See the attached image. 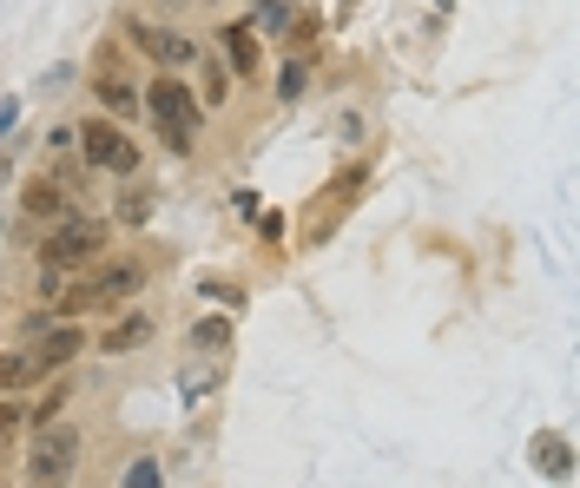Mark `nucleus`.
<instances>
[{
	"label": "nucleus",
	"mask_w": 580,
	"mask_h": 488,
	"mask_svg": "<svg viewBox=\"0 0 580 488\" xmlns=\"http://www.w3.org/2000/svg\"><path fill=\"white\" fill-rule=\"evenodd\" d=\"M113 244V224L106 218H87V211H66V218H53V231L40 237V297H53L73 271H87L100 252Z\"/></svg>",
	"instance_id": "1"
},
{
	"label": "nucleus",
	"mask_w": 580,
	"mask_h": 488,
	"mask_svg": "<svg viewBox=\"0 0 580 488\" xmlns=\"http://www.w3.org/2000/svg\"><path fill=\"white\" fill-rule=\"evenodd\" d=\"M139 291H145V265H139V258H119V265H100L93 278H73V284H60L47 304H53V317H87V310L132 304Z\"/></svg>",
	"instance_id": "2"
},
{
	"label": "nucleus",
	"mask_w": 580,
	"mask_h": 488,
	"mask_svg": "<svg viewBox=\"0 0 580 488\" xmlns=\"http://www.w3.org/2000/svg\"><path fill=\"white\" fill-rule=\"evenodd\" d=\"M145 113H152V126H158V139H165V152H179V158H192L198 152V100H192V87L165 66L152 87H145Z\"/></svg>",
	"instance_id": "3"
},
{
	"label": "nucleus",
	"mask_w": 580,
	"mask_h": 488,
	"mask_svg": "<svg viewBox=\"0 0 580 488\" xmlns=\"http://www.w3.org/2000/svg\"><path fill=\"white\" fill-rule=\"evenodd\" d=\"M73 145H79V158H87L93 172H113V179H132V172H139V145H132V139H126V126H113V119L79 126V132H73Z\"/></svg>",
	"instance_id": "4"
},
{
	"label": "nucleus",
	"mask_w": 580,
	"mask_h": 488,
	"mask_svg": "<svg viewBox=\"0 0 580 488\" xmlns=\"http://www.w3.org/2000/svg\"><path fill=\"white\" fill-rule=\"evenodd\" d=\"M73 462H79V429L73 423H40V436H34V449H27V481H66L73 475Z\"/></svg>",
	"instance_id": "5"
},
{
	"label": "nucleus",
	"mask_w": 580,
	"mask_h": 488,
	"mask_svg": "<svg viewBox=\"0 0 580 488\" xmlns=\"http://www.w3.org/2000/svg\"><path fill=\"white\" fill-rule=\"evenodd\" d=\"M79 350H87V331H79V317H60L53 331H40V337L27 344V383H34V376H53V370H66Z\"/></svg>",
	"instance_id": "6"
},
{
	"label": "nucleus",
	"mask_w": 580,
	"mask_h": 488,
	"mask_svg": "<svg viewBox=\"0 0 580 488\" xmlns=\"http://www.w3.org/2000/svg\"><path fill=\"white\" fill-rule=\"evenodd\" d=\"M126 34H132V47H139V53H152L158 66H192V60H198V40L172 34V27H152V21H132Z\"/></svg>",
	"instance_id": "7"
},
{
	"label": "nucleus",
	"mask_w": 580,
	"mask_h": 488,
	"mask_svg": "<svg viewBox=\"0 0 580 488\" xmlns=\"http://www.w3.org/2000/svg\"><path fill=\"white\" fill-rule=\"evenodd\" d=\"M528 462H534L547 481H567V475H573V442H567L560 429H534V442H528Z\"/></svg>",
	"instance_id": "8"
},
{
	"label": "nucleus",
	"mask_w": 580,
	"mask_h": 488,
	"mask_svg": "<svg viewBox=\"0 0 580 488\" xmlns=\"http://www.w3.org/2000/svg\"><path fill=\"white\" fill-rule=\"evenodd\" d=\"M145 344H152V317H139V310H132V317H119L113 331L100 337V350H106V357H132V350H145Z\"/></svg>",
	"instance_id": "9"
},
{
	"label": "nucleus",
	"mask_w": 580,
	"mask_h": 488,
	"mask_svg": "<svg viewBox=\"0 0 580 488\" xmlns=\"http://www.w3.org/2000/svg\"><path fill=\"white\" fill-rule=\"evenodd\" d=\"M218 40H224V66H231V73H258V60H265V53H258V27L237 21V27H224Z\"/></svg>",
	"instance_id": "10"
},
{
	"label": "nucleus",
	"mask_w": 580,
	"mask_h": 488,
	"mask_svg": "<svg viewBox=\"0 0 580 488\" xmlns=\"http://www.w3.org/2000/svg\"><path fill=\"white\" fill-rule=\"evenodd\" d=\"M21 205H27V211H34V218H47V224H53V218H66V211H73V192H66V185H60V179H34V185H27V198H21Z\"/></svg>",
	"instance_id": "11"
},
{
	"label": "nucleus",
	"mask_w": 580,
	"mask_h": 488,
	"mask_svg": "<svg viewBox=\"0 0 580 488\" xmlns=\"http://www.w3.org/2000/svg\"><path fill=\"white\" fill-rule=\"evenodd\" d=\"M93 100H100L113 119H132V113H139V93L126 87V79H119L113 66H100V79H93Z\"/></svg>",
	"instance_id": "12"
},
{
	"label": "nucleus",
	"mask_w": 580,
	"mask_h": 488,
	"mask_svg": "<svg viewBox=\"0 0 580 488\" xmlns=\"http://www.w3.org/2000/svg\"><path fill=\"white\" fill-rule=\"evenodd\" d=\"M231 344V317H198L192 323V350L198 357H211V350H224Z\"/></svg>",
	"instance_id": "13"
},
{
	"label": "nucleus",
	"mask_w": 580,
	"mask_h": 488,
	"mask_svg": "<svg viewBox=\"0 0 580 488\" xmlns=\"http://www.w3.org/2000/svg\"><path fill=\"white\" fill-rule=\"evenodd\" d=\"M363 185H370V166H363V158H357V166H344V172H337V185H330L323 198H337V211H350Z\"/></svg>",
	"instance_id": "14"
},
{
	"label": "nucleus",
	"mask_w": 580,
	"mask_h": 488,
	"mask_svg": "<svg viewBox=\"0 0 580 488\" xmlns=\"http://www.w3.org/2000/svg\"><path fill=\"white\" fill-rule=\"evenodd\" d=\"M27 383V350H0V396Z\"/></svg>",
	"instance_id": "15"
},
{
	"label": "nucleus",
	"mask_w": 580,
	"mask_h": 488,
	"mask_svg": "<svg viewBox=\"0 0 580 488\" xmlns=\"http://www.w3.org/2000/svg\"><path fill=\"white\" fill-rule=\"evenodd\" d=\"M304 87H310V66H304V60H291V66L278 73V100H304Z\"/></svg>",
	"instance_id": "16"
},
{
	"label": "nucleus",
	"mask_w": 580,
	"mask_h": 488,
	"mask_svg": "<svg viewBox=\"0 0 580 488\" xmlns=\"http://www.w3.org/2000/svg\"><path fill=\"white\" fill-rule=\"evenodd\" d=\"M231 79H237L231 66H218V60L205 66V100H211V106H224V100H231Z\"/></svg>",
	"instance_id": "17"
},
{
	"label": "nucleus",
	"mask_w": 580,
	"mask_h": 488,
	"mask_svg": "<svg viewBox=\"0 0 580 488\" xmlns=\"http://www.w3.org/2000/svg\"><path fill=\"white\" fill-rule=\"evenodd\" d=\"M60 410H66V383H60V389H47V396H40V402H34V410H27V423H34V429H40V423H53V416H60Z\"/></svg>",
	"instance_id": "18"
},
{
	"label": "nucleus",
	"mask_w": 580,
	"mask_h": 488,
	"mask_svg": "<svg viewBox=\"0 0 580 488\" xmlns=\"http://www.w3.org/2000/svg\"><path fill=\"white\" fill-rule=\"evenodd\" d=\"M258 27L265 34H284L291 27V8H284V0H258Z\"/></svg>",
	"instance_id": "19"
},
{
	"label": "nucleus",
	"mask_w": 580,
	"mask_h": 488,
	"mask_svg": "<svg viewBox=\"0 0 580 488\" xmlns=\"http://www.w3.org/2000/svg\"><path fill=\"white\" fill-rule=\"evenodd\" d=\"M119 218H126V224H145V218H152V192H126V198H119Z\"/></svg>",
	"instance_id": "20"
},
{
	"label": "nucleus",
	"mask_w": 580,
	"mask_h": 488,
	"mask_svg": "<svg viewBox=\"0 0 580 488\" xmlns=\"http://www.w3.org/2000/svg\"><path fill=\"white\" fill-rule=\"evenodd\" d=\"M21 423H27V410H21V402H14V389H8V396H0V436H14Z\"/></svg>",
	"instance_id": "21"
},
{
	"label": "nucleus",
	"mask_w": 580,
	"mask_h": 488,
	"mask_svg": "<svg viewBox=\"0 0 580 488\" xmlns=\"http://www.w3.org/2000/svg\"><path fill=\"white\" fill-rule=\"evenodd\" d=\"M198 291H205V297H211V304H231V310H237V304H244V291H237V284H218V278H205V284H198Z\"/></svg>",
	"instance_id": "22"
},
{
	"label": "nucleus",
	"mask_w": 580,
	"mask_h": 488,
	"mask_svg": "<svg viewBox=\"0 0 580 488\" xmlns=\"http://www.w3.org/2000/svg\"><path fill=\"white\" fill-rule=\"evenodd\" d=\"M211 376H218V370H211V357H205V363H192V370H185V396H198V389H211Z\"/></svg>",
	"instance_id": "23"
},
{
	"label": "nucleus",
	"mask_w": 580,
	"mask_h": 488,
	"mask_svg": "<svg viewBox=\"0 0 580 488\" xmlns=\"http://www.w3.org/2000/svg\"><path fill=\"white\" fill-rule=\"evenodd\" d=\"M126 481H132V488H145V481H158V462H152V455H145V462H132V468H126Z\"/></svg>",
	"instance_id": "24"
},
{
	"label": "nucleus",
	"mask_w": 580,
	"mask_h": 488,
	"mask_svg": "<svg viewBox=\"0 0 580 488\" xmlns=\"http://www.w3.org/2000/svg\"><path fill=\"white\" fill-rule=\"evenodd\" d=\"M258 231H265V237L278 244V237H284V218H278V211H258Z\"/></svg>",
	"instance_id": "25"
},
{
	"label": "nucleus",
	"mask_w": 580,
	"mask_h": 488,
	"mask_svg": "<svg viewBox=\"0 0 580 488\" xmlns=\"http://www.w3.org/2000/svg\"><path fill=\"white\" fill-rule=\"evenodd\" d=\"M21 126V100H0V132H14Z\"/></svg>",
	"instance_id": "26"
},
{
	"label": "nucleus",
	"mask_w": 580,
	"mask_h": 488,
	"mask_svg": "<svg viewBox=\"0 0 580 488\" xmlns=\"http://www.w3.org/2000/svg\"><path fill=\"white\" fill-rule=\"evenodd\" d=\"M165 8H179V0H165Z\"/></svg>",
	"instance_id": "27"
}]
</instances>
